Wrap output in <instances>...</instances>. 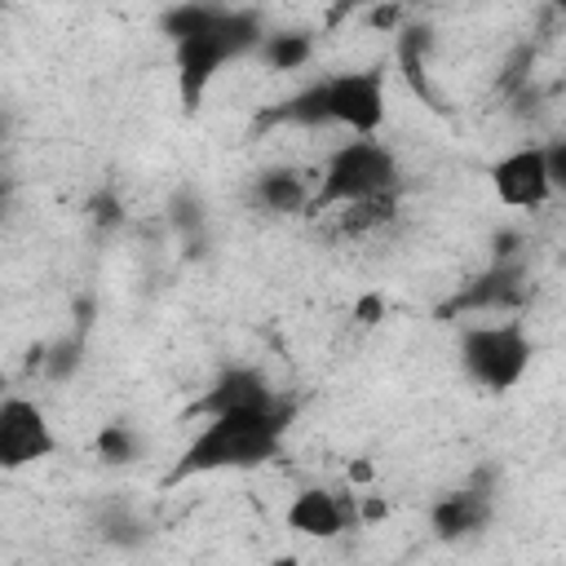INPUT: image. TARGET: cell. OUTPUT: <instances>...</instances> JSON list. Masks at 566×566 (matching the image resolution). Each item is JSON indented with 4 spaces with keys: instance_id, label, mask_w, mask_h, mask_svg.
<instances>
[{
    "instance_id": "6da1fadb",
    "label": "cell",
    "mask_w": 566,
    "mask_h": 566,
    "mask_svg": "<svg viewBox=\"0 0 566 566\" xmlns=\"http://www.w3.org/2000/svg\"><path fill=\"white\" fill-rule=\"evenodd\" d=\"M283 424H287L283 407L208 416V424L190 438V447H186V455L177 464V478L226 473V469H256V464L274 460V451L283 442Z\"/></svg>"
},
{
    "instance_id": "7a4b0ae2",
    "label": "cell",
    "mask_w": 566,
    "mask_h": 566,
    "mask_svg": "<svg viewBox=\"0 0 566 566\" xmlns=\"http://www.w3.org/2000/svg\"><path fill=\"white\" fill-rule=\"evenodd\" d=\"M394 190H398V155L376 137H354L327 155L323 181L310 195V212H336L349 203L385 199Z\"/></svg>"
},
{
    "instance_id": "3957f363",
    "label": "cell",
    "mask_w": 566,
    "mask_h": 566,
    "mask_svg": "<svg viewBox=\"0 0 566 566\" xmlns=\"http://www.w3.org/2000/svg\"><path fill=\"white\" fill-rule=\"evenodd\" d=\"M531 354H535V345L522 332V323H513V318L509 323H482V327H469L460 336V363H464V371L482 389H495V394L513 389L526 376Z\"/></svg>"
},
{
    "instance_id": "277c9868",
    "label": "cell",
    "mask_w": 566,
    "mask_h": 566,
    "mask_svg": "<svg viewBox=\"0 0 566 566\" xmlns=\"http://www.w3.org/2000/svg\"><path fill=\"white\" fill-rule=\"evenodd\" d=\"M318 84H323L327 124H340L354 137H376L380 133V124H385V75H380V66L340 71V75H327Z\"/></svg>"
},
{
    "instance_id": "5b68a950",
    "label": "cell",
    "mask_w": 566,
    "mask_h": 566,
    "mask_svg": "<svg viewBox=\"0 0 566 566\" xmlns=\"http://www.w3.org/2000/svg\"><path fill=\"white\" fill-rule=\"evenodd\" d=\"M53 451L57 438L44 407H35L31 398H0V469L18 473L49 460Z\"/></svg>"
},
{
    "instance_id": "8992f818",
    "label": "cell",
    "mask_w": 566,
    "mask_h": 566,
    "mask_svg": "<svg viewBox=\"0 0 566 566\" xmlns=\"http://www.w3.org/2000/svg\"><path fill=\"white\" fill-rule=\"evenodd\" d=\"M491 186L504 208H539L553 195V181L544 168V146H522V150L504 155L491 168Z\"/></svg>"
},
{
    "instance_id": "52a82bcc",
    "label": "cell",
    "mask_w": 566,
    "mask_h": 566,
    "mask_svg": "<svg viewBox=\"0 0 566 566\" xmlns=\"http://www.w3.org/2000/svg\"><path fill=\"white\" fill-rule=\"evenodd\" d=\"M217 18H221V13H217ZM172 49H177V88H181V102L195 111L199 97H203V88L212 84V75L230 62V53H226V44L217 40V22H212V31L190 35V40H177Z\"/></svg>"
},
{
    "instance_id": "ba28073f",
    "label": "cell",
    "mask_w": 566,
    "mask_h": 566,
    "mask_svg": "<svg viewBox=\"0 0 566 566\" xmlns=\"http://www.w3.org/2000/svg\"><path fill=\"white\" fill-rule=\"evenodd\" d=\"M270 407H279V398H274L270 380H265L256 367H226V371L212 380V389L203 394V402H199L203 416H226V411H270Z\"/></svg>"
},
{
    "instance_id": "9c48e42d",
    "label": "cell",
    "mask_w": 566,
    "mask_h": 566,
    "mask_svg": "<svg viewBox=\"0 0 566 566\" xmlns=\"http://www.w3.org/2000/svg\"><path fill=\"white\" fill-rule=\"evenodd\" d=\"M283 522H287L296 535L332 539V535H340L349 522H358V513H354V504L340 500L336 491H318V486H310V491H296V500L287 504Z\"/></svg>"
},
{
    "instance_id": "30bf717a",
    "label": "cell",
    "mask_w": 566,
    "mask_h": 566,
    "mask_svg": "<svg viewBox=\"0 0 566 566\" xmlns=\"http://www.w3.org/2000/svg\"><path fill=\"white\" fill-rule=\"evenodd\" d=\"M433 535L438 539H464L473 531H482L491 522V495L482 491H451L429 509Z\"/></svg>"
},
{
    "instance_id": "8fae6325",
    "label": "cell",
    "mask_w": 566,
    "mask_h": 566,
    "mask_svg": "<svg viewBox=\"0 0 566 566\" xmlns=\"http://www.w3.org/2000/svg\"><path fill=\"white\" fill-rule=\"evenodd\" d=\"M252 199L265 212H301V208H310V190H305V177L296 168H270V172H261L256 186H252Z\"/></svg>"
},
{
    "instance_id": "7c38bea8",
    "label": "cell",
    "mask_w": 566,
    "mask_h": 566,
    "mask_svg": "<svg viewBox=\"0 0 566 566\" xmlns=\"http://www.w3.org/2000/svg\"><path fill=\"white\" fill-rule=\"evenodd\" d=\"M256 57L270 66V71H296L314 57V40L305 31H265Z\"/></svg>"
},
{
    "instance_id": "4fadbf2b",
    "label": "cell",
    "mask_w": 566,
    "mask_h": 566,
    "mask_svg": "<svg viewBox=\"0 0 566 566\" xmlns=\"http://www.w3.org/2000/svg\"><path fill=\"white\" fill-rule=\"evenodd\" d=\"M394 195H385V199H367V203H349V208H340V230L345 234H367V230H376V226H385L389 217H394Z\"/></svg>"
},
{
    "instance_id": "5bb4252c",
    "label": "cell",
    "mask_w": 566,
    "mask_h": 566,
    "mask_svg": "<svg viewBox=\"0 0 566 566\" xmlns=\"http://www.w3.org/2000/svg\"><path fill=\"white\" fill-rule=\"evenodd\" d=\"M270 119H287V124H327V111H323V84L301 88V93L287 97Z\"/></svg>"
},
{
    "instance_id": "9a60e30c",
    "label": "cell",
    "mask_w": 566,
    "mask_h": 566,
    "mask_svg": "<svg viewBox=\"0 0 566 566\" xmlns=\"http://www.w3.org/2000/svg\"><path fill=\"white\" fill-rule=\"evenodd\" d=\"M97 455H102L106 464H128V460L137 455V433H133L128 424H106V429L97 433Z\"/></svg>"
},
{
    "instance_id": "2e32d148",
    "label": "cell",
    "mask_w": 566,
    "mask_h": 566,
    "mask_svg": "<svg viewBox=\"0 0 566 566\" xmlns=\"http://www.w3.org/2000/svg\"><path fill=\"white\" fill-rule=\"evenodd\" d=\"M354 513H358L363 522H380V517L389 513V504H385V500H363V504H354Z\"/></svg>"
},
{
    "instance_id": "e0dca14e",
    "label": "cell",
    "mask_w": 566,
    "mask_h": 566,
    "mask_svg": "<svg viewBox=\"0 0 566 566\" xmlns=\"http://www.w3.org/2000/svg\"><path fill=\"white\" fill-rule=\"evenodd\" d=\"M398 18H402L398 4H380V9H371V27H398Z\"/></svg>"
},
{
    "instance_id": "ac0fdd59",
    "label": "cell",
    "mask_w": 566,
    "mask_h": 566,
    "mask_svg": "<svg viewBox=\"0 0 566 566\" xmlns=\"http://www.w3.org/2000/svg\"><path fill=\"white\" fill-rule=\"evenodd\" d=\"M380 318V296H363L358 301V323H376Z\"/></svg>"
},
{
    "instance_id": "d6986e66",
    "label": "cell",
    "mask_w": 566,
    "mask_h": 566,
    "mask_svg": "<svg viewBox=\"0 0 566 566\" xmlns=\"http://www.w3.org/2000/svg\"><path fill=\"white\" fill-rule=\"evenodd\" d=\"M97 221H106V226H115L119 221V203L106 195V199H97Z\"/></svg>"
},
{
    "instance_id": "ffe728a7",
    "label": "cell",
    "mask_w": 566,
    "mask_h": 566,
    "mask_svg": "<svg viewBox=\"0 0 566 566\" xmlns=\"http://www.w3.org/2000/svg\"><path fill=\"white\" fill-rule=\"evenodd\" d=\"M349 482H371V464H367V460L349 464Z\"/></svg>"
},
{
    "instance_id": "44dd1931",
    "label": "cell",
    "mask_w": 566,
    "mask_h": 566,
    "mask_svg": "<svg viewBox=\"0 0 566 566\" xmlns=\"http://www.w3.org/2000/svg\"><path fill=\"white\" fill-rule=\"evenodd\" d=\"M270 566H296V557H274Z\"/></svg>"
},
{
    "instance_id": "7402d4cb",
    "label": "cell",
    "mask_w": 566,
    "mask_h": 566,
    "mask_svg": "<svg viewBox=\"0 0 566 566\" xmlns=\"http://www.w3.org/2000/svg\"><path fill=\"white\" fill-rule=\"evenodd\" d=\"M0 137H4V119H0Z\"/></svg>"
}]
</instances>
